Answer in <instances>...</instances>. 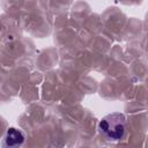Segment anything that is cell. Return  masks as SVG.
<instances>
[{"mask_svg": "<svg viewBox=\"0 0 148 148\" xmlns=\"http://www.w3.org/2000/svg\"><path fill=\"white\" fill-rule=\"evenodd\" d=\"M24 133L15 127H10L7 130L6 135H5V143L8 147H17L21 146L24 142Z\"/></svg>", "mask_w": 148, "mask_h": 148, "instance_id": "2", "label": "cell"}, {"mask_svg": "<svg viewBox=\"0 0 148 148\" xmlns=\"http://www.w3.org/2000/svg\"><path fill=\"white\" fill-rule=\"evenodd\" d=\"M126 118L120 112L105 116L98 124L99 132L110 141H120L126 135Z\"/></svg>", "mask_w": 148, "mask_h": 148, "instance_id": "1", "label": "cell"}]
</instances>
